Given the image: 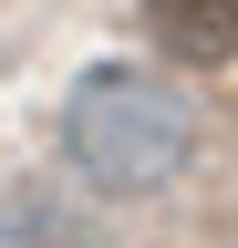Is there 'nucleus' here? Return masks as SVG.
<instances>
[{
  "instance_id": "nucleus-3",
  "label": "nucleus",
  "mask_w": 238,
  "mask_h": 248,
  "mask_svg": "<svg viewBox=\"0 0 238 248\" xmlns=\"http://www.w3.org/2000/svg\"><path fill=\"white\" fill-rule=\"evenodd\" d=\"M0 248H94V238H83L52 197H11L0 207Z\"/></svg>"
},
{
  "instance_id": "nucleus-1",
  "label": "nucleus",
  "mask_w": 238,
  "mask_h": 248,
  "mask_svg": "<svg viewBox=\"0 0 238 248\" xmlns=\"http://www.w3.org/2000/svg\"><path fill=\"white\" fill-rule=\"evenodd\" d=\"M197 155V104L145 62H94L63 93V166L94 197H156Z\"/></svg>"
},
{
  "instance_id": "nucleus-2",
  "label": "nucleus",
  "mask_w": 238,
  "mask_h": 248,
  "mask_svg": "<svg viewBox=\"0 0 238 248\" xmlns=\"http://www.w3.org/2000/svg\"><path fill=\"white\" fill-rule=\"evenodd\" d=\"M145 21L187 62H238V0H145Z\"/></svg>"
}]
</instances>
